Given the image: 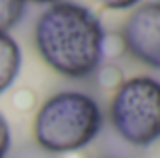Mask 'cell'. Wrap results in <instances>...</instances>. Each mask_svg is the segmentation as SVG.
Returning a JSON list of instances; mask_svg holds the SVG:
<instances>
[{
  "label": "cell",
  "instance_id": "9c48e42d",
  "mask_svg": "<svg viewBox=\"0 0 160 158\" xmlns=\"http://www.w3.org/2000/svg\"><path fill=\"white\" fill-rule=\"evenodd\" d=\"M26 2V0H24ZM30 2H38V4H56L58 0H30Z\"/></svg>",
  "mask_w": 160,
  "mask_h": 158
},
{
  "label": "cell",
  "instance_id": "5b68a950",
  "mask_svg": "<svg viewBox=\"0 0 160 158\" xmlns=\"http://www.w3.org/2000/svg\"><path fill=\"white\" fill-rule=\"evenodd\" d=\"M21 48L15 39L0 32V93H4L21 71Z\"/></svg>",
  "mask_w": 160,
  "mask_h": 158
},
{
  "label": "cell",
  "instance_id": "7a4b0ae2",
  "mask_svg": "<svg viewBox=\"0 0 160 158\" xmlns=\"http://www.w3.org/2000/svg\"><path fill=\"white\" fill-rule=\"evenodd\" d=\"M102 126L97 101L80 91H60L36 114L34 136L48 153H73L89 145Z\"/></svg>",
  "mask_w": 160,
  "mask_h": 158
},
{
  "label": "cell",
  "instance_id": "3957f363",
  "mask_svg": "<svg viewBox=\"0 0 160 158\" xmlns=\"http://www.w3.org/2000/svg\"><path fill=\"white\" fill-rule=\"evenodd\" d=\"M116 132L136 147H147L160 138V82L151 77L125 80L110 104Z\"/></svg>",
  "mask_w": 160,
  "mask_h": 158
},
{
  "label": "cell",
  "instance_id": "277c9868",
  "mask_svg": "<svg viewBox=\"0 0 160 158\" xmlns=\"http://www.w3.org/2000/svg\"><path fill=\"white\" fill-rule=\"evenodd\" d=\"M127 50L142 63L160 69V2L140 4L123 26Z\"/></svg>",
  "mask_w": 160,
  "mask_h": 158
},
{
  "label": "cell",
  "instance_id": "8992f818",
  "mask_svg": "<svg viewBox=\"0 0 160 158\" xmlns=\"http://www.w3.org/2000/svg\"><path fill=\"white\" fill-rule=\"evenodd\" d=\"M24 0H0V32L8 34L11 26L22 17Z\"/></svg>",
  "mask_w": 160,
  "mask_h": 158
},
{
  "label": "cell",
  "instance_id": "6da1fadb",
  "mask_svg": "<svg viewBox=\"0 0 160 158\" xmlns=\"http://www.w3.org/2000/svg\"><path fill=\"white\" fill-rule=\"evenodd\" d=\"M34 39L45 63L67 78L89 77L102 60V24L75 2L50 4L36 22Z\"/></svg>",
  "mask_w": 160,
  "mask_h": 158
},
{
  "label": "cell",
  "instance_id": "52a82bcc",
  "mask_svg": "<svg viewBox=\"0 0 160 158\" xmlns=\"http://www.w3.org/2000/svg\"><path fill=\"white\" fill-rule=\"evenodd\" d=\"M9 143H11V134H9V125L0 114V158L6 156V153L9 151Z\"/></svg>",
  "mask_w": 160,
  "mask_h": 158
},
{
  "label": "cell",
  "instance_id": "ba28073f",
  "mask_svg": "<svg viewBox=\"0 0 160 158\" xmlns=\"http://www.w3.org/2000/svg\"><path fill=\"white\" fill-rule=\"evenodd\" d=\"M99 2L108 9H128V7L136 6L140 0H99Z\"/></svg>",
  "mask_w": 160,
  "mask_h": 158
}]
</instances>
